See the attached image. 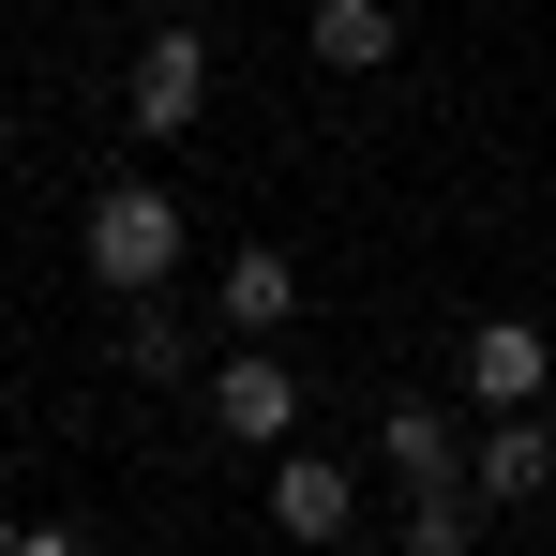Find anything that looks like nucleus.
<instances>
[{
	"label": "nucleus",
	"instance_id": "9",
	"mask_svg": "<svg viewBox=\"0 0 556 556\" xmlns=\"http://www.w3.org/2000/svg\"><path fill=\"white\" fill-rule=\"evenodd\" d=\"M121 376H136V391H181V376H195V331H181V301H166V286H136V301H121Z\"/></svg>",
	"mask_w": 556,
	"mask_h": 556
},
{
	"label": "nucleus",
	"instance_id": "10",
	"mask_svg": "<svg viewBox=\"0 0 556 556\" xmlns=\"http://www.w3.org/2000/svg\"><path fill=\"white\" fill-rule=\"evenodd\" d=\"M376 452H391V481H406V496H421V481H466V437H452V406H421V391H406V406L376 421Z\"/></svg>",
	"mask_w": 556,
	"mask_h": 556
},
{
	"label": "nucleus",
	"instance_id": "6",
	"mask_svg": "<svg viewBox=\"0 0 556 556\" xmlns=\"http://www.w3.org/2000/svg\"><path fill=\"white\" fill-rule=\"evenodd\" d=\"M271 527H286V542H346V527H362L346 452H301V437H286V452H271Z\"/></svg>",
	"mask_w": 556,
	"mask_h": 556
},
{
	"label": "nucleus",
	"instance_id": "13",
	"mask_svg": "<svg viewBox=\"0 0 556 556\" xmlns=\"http://www.w3.org/2000/svg\"><path fill=\"white\" fill-rule=\"evenodd\" d=\"M0 151H15V105H0Z\"/></svg>",
	"mask_w": 556,
	"mask_h": 556
},
{
	"label": "nucleus",
	"instance_id": "2",
	"mask_svg": "<svg viewBox=\"0 0 556 556\" xmlns=\"http://www.w3.org/2000/svg\"><path fill=\"white\" fill-rule=\"evenodd\" d=\"M211 421H226L241 452H286V437H301V376H286L271 331H226V362H211Z\"/></svg>",
	"mask_w": 556,
	"mask_h": 556
},
{
	"label": "nucleus",
	"instance_id": "1",
	"mask_svg": "<svg viewBox=\"0 0 556 556\" xmlns=\"http://www.w3.org/2000/svg\"><path fill=\"white\" fill-rule=\"evenodd\" d=\"M181 241H195V226H181V195H166V181H105V195H91V226H76V256H91L105 301L181 286Z\"/></svg>",
	"mask_w": 556,
	"mask_h": 556
},
{
	"label": "nucleus",
	"instance_id": "5",
	"mask_svg": "<svg viewBox=\"0 0 556 556\" xmlns=\"http://www.w3.org/2000/svg\"><path fill=\"white\" fill-rule=\"evenodd\" d=\"M452 376H466V406H542V391H556V331H527V316H466Z\"/></svg>",
	"mask_w": 556,
	"mask_h": 556
},
{
	"label": "nucleus",
	"instance_id": "3",
	"mask_svg": "<svg viewBox=\"0 0 556 556\" xmlns=\"http://www.w3.org/2000/svg\"><path fill=\"white\" fill-rule=\"evenodd\" d=\"M195 105H211V30H195V15H166V30L136 46V76H121V121L166 151V136H195Z\"/></svg>",
	"mask_w": 556,
	"mask_h": 556
},
{
	"label": "nucleus",
	"instance_id": "7",
	"mask_svg": "<svg viewBox=\"0 0 556 556\" xmlns=\"http://www.w3.org/2000/svg\"><path fill=\"white\" fill-rule=\"evenodd\" d=\"M316 76H391L406 61V0H316Z\"/></svg>",
	"mask_w": 556,
	"mask_h": 556
},
{
	"label": "nucleus",
	"instance_id": "12",
	"mask_svg": "<svg viewBox=\"0 0 556 556\" xmlns=\"http://www.w3.org/2000/svg\"><path fill=\"white\" fill-rule=\"evenodd\" d=\"M0 542H30V527H15V511H0Z\"/></svg>",
	"mask_w": 556,
	"mask_h": 556
},
{
	"label": "nucleus",
	"instance_id": "11",
	"mask_svg": "<svg viewBox=\"0 0 556 556\" xmlns=\"http://www.w3.org/2000/svg\"><path fill=\"white\" fill-rule=\"evenodd\" d=\"M481 542V496H466V481H421V496H406V556H466Z\"/></svg>",
	"mask_w": 556,
	"mask_h": 556
},
{
	"label": "nucleus",
	"instance_id": "4",
	"mask_svg": "<svg viewBox=\"0 0 556 556\" xmlns=\"http://www.w3.org/2000/svg\"><path fill=\"white\" fill-rule=\"evenodd\" d=\"M542 481H556V421H542V406H481V437H466V496H481V511H527Z\"/></svg>",
	"mask_w": 556,
	"mask_h": 556
},
{
	"label": "nucleus",
	"instance_id": "8",
	"mask_svg": "<svg viewBox=\"0 0 556 556\" xmlns=\"http://www.w3.org/2000/svg\"><path fill=\"white\" fill-rule=\"evenodd\" d=\"M211 316H226V331H286V316H301V256H286V241H241L226 286H211Z\"/></svg>",
	"mask_w": 556,
	"mask_h": 556
}]
</instances>
